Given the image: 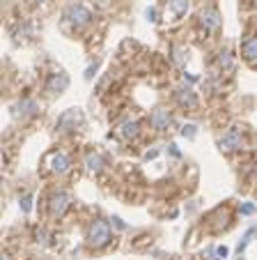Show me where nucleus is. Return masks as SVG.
Segmentation results:
<instances>
[{"label":"nucleus","mask_w":257,"mask_h":260,"mask_svg":"<svg viewBox=\"0 0 257 260\" xmlns=\"http://www.w3.org/2000/svg\"><path fill=\"white\" fill-rule=\"evenodd\" d=\"M88 166L92 168V171H97V168H99V157H92V154H90V157H88Z\"/></svg>","instance_id":"6"},{"label":"nucleus","mask_w":257,"mask_h":260,"mask_svg":"<svg viewBox=\"0 0 257 260\" xmlns=\"http://www.w3.org/2000/svg\"><path fill=\"white\" fill-rule=\"evenodd\" d=\"M111 240V231L103 221H94V226L90 228V244L92 246H103Z\"/></svg>","instance_id":"1"},{"label":"nucleus","mask_w":257,"mask_h":260,"mask_svg":"<svg viewBox=\"0 0 257 260\" xmlns=\"http://www.w3.org/2000/svg\"><path fill=\"white\" fill-rule=\"evenodd\" d=\"M243 55H246L250 62H257V37L255 40H248L243 44Z\"/></svg>","instance_id":"4"},{"label":"nucleus","mask_w":257,"mask_h":260,"mask_svg":"<svg viewBox=\"0 0 257 260\" xmlns=\"http://www.w3.org/2000/svg\"><path fill=\"white\" fill-rule=\"evenodd\" d=\"M69 205V198L64 196V193H60V196H53V205H51V214L53 216H60L64 210H67Z\"/></svg>","instance_id":"3"},{"label":"nucleus","mask_w":257,"mask_h":260,"mask_svg":"<svg viewBox=\"0 0 257 260\" xmlns=\"http://www.w3.org/2000/svg\"><path fill=\"white\" fill-rule=\"evenodd\" d=\"M221 145H223V150H228V152H232V150H237L239 145H241V136H239L237 129H232V132L228 134V136L221 141Z\"/></svg>","instance_id":"2"},{"label":"nucleus","mask_w":257,"mask_h":260,"mask_svg":"<svg viewBox=\"0 0 257 260\" xmlns=\"http://www.w3.org/2000/svg\"><path fill=\"white\" fill-rule=\"evenodd\" d=\"M152 124H154V127H163V124H170V115L163 113V111H156V113L152 115Z\"/></svg>","instance_id":"5"}]
</instances>
